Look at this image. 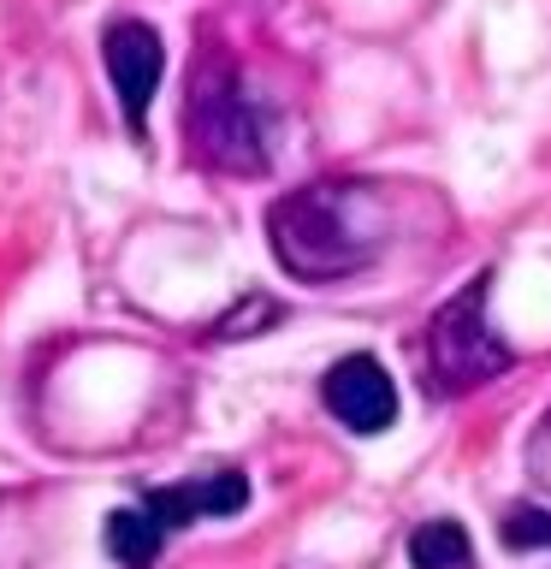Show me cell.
Here are the masks:
<instances>
[{"instance_id":"1","label":"cell","mask_w":551,"mask_h":569,"mask_svg":"<svg viewBox=\"0 0 551 569\" xmlns=\"http://www.w3.org/2000/svg\"><path fill=\"white\" fill-rule=\"evenodd\" d=\"M267 231H273V256L284 261V273L327 284L380 261L391 208L380 184L338 178V184H302L291 196H279L267 208Z\"/></svg>"},{"instance_id":"2","label":"cell","mask_w":551,"mask_h":569,"mask_svg":"<svg viewBox=\"0 0 551 569\" xmlns=\"http://www.w3.org/2000/svg\"><path fill=\"white\" fill-rule=\"evenodd\" d=\"M427 368H433L439 391L487 386L510 368V345L487 320V273L474 284H462V291L433 315V327H427Z\"/></svg>"},{"instance_id":"3","label":"cell","mask_w":551,"mask_h":569,"mask_svg":"<svg viewBox=\"0 0 551 569\" xmlns=\"http://www.w3.org/2000/svg\"><path fill=\"white\" fill-rule=\"evenodd\" d=\"M184 119H190V137H196V149H202V160H213V167H226V172H261L267 167L261 124H256V113H249V101L238 89V71L208 66V78L196 83Z\"/></svg>"},{"instance_id":"4","label":"cell","mask_w":551,"mask_h":569,"mask_svg":"<svg viewBox=\"0 0 551 569\" xmlns=\"http://www.w3.org/2000/svg\"><path fill=\"white\" fill-rule=\"evenodd\" d=\"M101 60H107V78H113V96L124 107V119H131V131H142L149 101L160 89V71H167V48H160L154 24L119 18V24L107 30V42H101Z\"/></svg>"},{"instance_id":"5","label":"cell","mask_w":551,"mask_h":569,"mask_svg":"<svg viewBox=\"0 0 551 569\" xmlns=\"http://www.w3.org/2000/svg\"><path fill=\"white\" fill-rule=\"evenodd\" d=\"M327 409L350 433H385L398 421V380L385 373L380 356H344L327 373Z\"/></svg>"},{"instance_id":"6","label":"cell","mask_w":551,"mask_h":569,"mask_svg":"<svg viewBox=\"0 0 551 569\" xmlns=\"http://www.w3.org/2000/svg\"><path fill=\"white\" fill-rule=\"evenodd\" d=\"M160 540H167V528H160L142 505H124V510L107 516V551H113L124 569H149L160 558Z\"/></svg>"},{"instance_id":"7","label":"cell","mask_w":551,"mask_h":569,"mask_svg":"<svg viewBox=\"0 0 551 569\" xmlns=\"http://www.w3.org/2000/svg\"><path fill=\"white\" fill-rule=\"evenodd\" d=\"M474 546L469 533H462V522H421L415 533H409V563L415 569H469Z\"/></svg>"},{"instance_id":"8","label":"cell","mask_w":551,"mask_h":569,"mask_svg":"<svg viewBox=\"0 0 551 569\" xmlns=\"http://www.w3.org/2000/svg\"><path fill=\"white\" fill-rule=\"evenodd\" d=\"M498 533H504V546H510V551H540V546H551V510L515 505V510H504Z\"/></svg>"},{"instance_id":"9","label":"cell","mask_w":551,"mask_h":569,"mask_svg":"<svg viewBox=\"0 0 551 569\" xmlns=\"http://www.w3.org/2000/svg\"><path fill=\"white\" fill-rule=\"evenodd\" d=\"M528 475L551 492V409L540 416V427H533V439H528Z\"/></svg>"},{"instance_id":"10","label":"cell","mask_w":551,"mask_h":569,"mask_svg":"<svg viewBox=\"0 0 551 569\" xmlns=\"http://www.w3.org/2000/svg\"><path fill=\"white\" fill-rule=\"evenodd\" d=\"M249 320H279V309H273V302H261V297H256L243 315H226L213 332H220V338H249Z\"/></svg>"}]
</instances>
